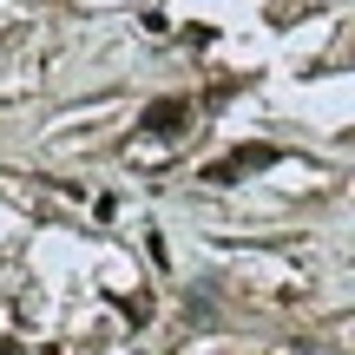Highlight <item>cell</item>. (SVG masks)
<instances>
[{
  "instance_id": "cell-1",
  "label": "cell",
  "mask_w": 355,
  "mask_h": 355,
  "mask_svg": "<svg viewBox=\"0 0 355 355\" xmlns=\"http://www.w3.org/2000/svg\"><path fill=\"white\" fill-rule=\"evenodd\" d=\"M277 158H283L277 145H230L217 165H204V178H211V184H237V178H250V171H270Z\"/></svg>"
},
{
  "instance_id": "cell-2",
  "label": "cell",
  "mask_w": 355,
  "mask_h": 355,
  "mask_svg": "<svg viewBox=\"0 0 355 355\" xmlns=\"http://www.w3.org/2000/svg\"><path fill=\"white\" fill-rule=\"evenodd\" d=\"M139 125L152 132V139H178V132L191 125V99H178V92H165V99H152L139 112Z\"/></svg>"
}]
</instances>
